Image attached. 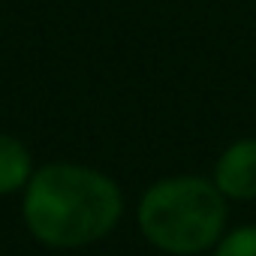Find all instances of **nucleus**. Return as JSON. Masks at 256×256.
Instances as JSON below:
<instances>
[{"mask_svg":"<svg viewBox=\"0 0 256 256\" xmlns=\"http://www.w3.org/2000/svg\"><path fill=\"white\" fill-rule=\"evenodd\" d=\"M34 172L30 148L12 133H0V196H22Z\"/></svg>","mask_w":256,"mask_h":256,"instance_id":"20e7f679","label":"nucleus"},{"mask_svg":"<svg viewBox=\"0 0 256 256\" xmlns=\"http://www.w3.org/2000/svg\"><path fill=\"white\" fill-rule=\"evenodd\" d=\"M211 181L229 205L256 202V136L229 142L214 160Z\"/></svg>","mask_w":256,"mask_h":256,"instance_id":"7ed1b4c3","label":"nucleus"},{"mask_svg":"<svg viewBox=\"0 0 256 256\" xmlns=\"http://www.w3.org/2000/svg\"><path fill=\"white\" fill-rule=\"evenodd\" d=\"M120 184L88 163L52 160L36 166L22 193L28 235L46 250H84L106 241L124 220Z\"/></svg>","mask_w":256,"mask_h":256,"instance_id":"f257e3e1","label":"nucleus"},{"mask_svg":"<svg viewBox=\"0 0 256 256\" xmlns=\"http://www.w3.org/2000/svg\"><path fill=\"white\" fill-rule=\"evenodd\" d=\"M136 226L166 256H205L229 229V202L211 175H166L142 190Z\"/></svg>","mask_w":256,"mask_h":256,"instance_id":"f03ea898","label":"nucleus"},{"mask_svg":"<svg viewBox=\"0 0 256 256\" xmlns=\"http://www.w3.org/2000/svg\"><path fill=\"white\" fill-rule=\"evenodd\" d=\"M208 256H256V223L226 229Z\"/></svg>","mask_w":256,"mask_h":256,"instance_id":"39448f33","label":"nucleus"}]
</instances>
